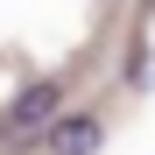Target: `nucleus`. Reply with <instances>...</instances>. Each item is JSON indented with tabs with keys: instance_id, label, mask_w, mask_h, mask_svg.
Wrapping results in <instances>:
<instances>
[{
	"instance_id": "nucleus-1",
	"label": "nucleus",
	"mask_w": 155,
	"mask_h": 155,
	"mask_svg": "<svg viewBox=\"0 0 155 155\" xmlns=\"http://www.w3.org/2000/svg\"><path fill=\"white\" fill-rule=\"evenodd\" d=\"M64 113V85H57V78H42V85H28V92H21L14 99V106H7V120H0V134H42V127L49 120H57Z\"/></svg>"
},
{
	"instance_id": "nucleus-2",
	"label": "nucleus",
	"mask_w": 155,
	"mask_h": 155,
	"mask_svg": "<svg viewBox=\"0 0 155 155\" xmlns=\"http://www.w3.org/2000/svg\"><path fill=\"white\" fill-rule=\"evenodd\" d=\"M42 141H49V155H99L106 120H99V113H57L42 127Z\"/></svg>"
}]
</instances>
